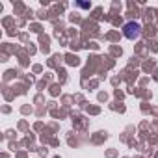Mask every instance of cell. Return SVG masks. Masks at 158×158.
Instances as JSON below:
<instances>
[{"mask_svg":"<svg viewBox=\"0 0 158 158\" xmlns=\"http://www.w3.org/2000/svg\"><path fill=\"white\" fill-rule=\"evenodd\" d=\"M123 34H125L127 39H138L139 34H141V24L130 21V23H127V24L123 26Z\"/></svg>","mask_w":158,"mask_h":158,"instance_id":"6da1fadb","label":"cell"}]
</instances>
